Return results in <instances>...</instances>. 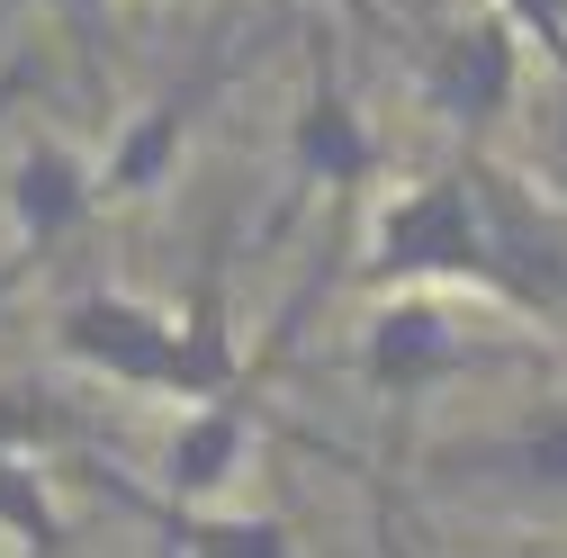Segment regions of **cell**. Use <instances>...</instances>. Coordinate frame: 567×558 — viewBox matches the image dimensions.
Listing matches in <instances>:
<instances>
[{"label":"cell","instance_id":"6da1fadb","mask_svg":"<svg viewBox=\"0 0 567 558\" xmlns=\"http://www.w3.org/2000/svg\"><path fill=\"white\" fill-rule=\"evenodd\" d=\"M396 289H442V298H477L495 316H514V279H505V252L486 235V207H477V180L468 163H433L396 180L370 226H361V252H351V298H396Z\"/></svg>","mask_w":567,"mask_h":558},{"label":"cell","instance_id":"7a4b0ae2","mask_svg":"<svg viewBox=\"0 0 567 558\" xmlns=\"http://www.w3.org/2000/svg\"><path fill=\"white\" fill-rule=\"evenodd\" d=\"M505 316L477 307V298H442V289H396V298H370V324H361V379L388 414H414L433 405L451 379L468 370H514L532 352H549V333H495Z\"/></svg>","mask_w":567,"mask_h":558},{"label":"cell","instance_id":"3957f363","mask_svg":"<svg viewBox=\"0 0 567 558\" xmlns=\"http://www.w3.org/2000/svg\"><path fill=\"white\" fill-rule=\"evenodd\" d=\"M388 145H379V117L361 108V91H351L342 54H333V28L307 19V91H298V117H289V198H279V226L270 244L289 235L316 198L351 207L370 180H379Z\"/></svg>","mask_w":567,"mask_h":558},{"label":"cell","instance_id":"277c9868","mask_svg":"<svg viewBox=\"0 0 567 558\" xmlns=\"http://www.w3.org/2000/svg\"><path fill=\"white\" fill-rule=\"evenodd\" d=\"M523 45L532 37L514 28L505 0H477L468 19H451L414 45V91L451 126V154H495L505 117L523 108Z\"/></svg>","mask_w":567,"mask_h":558},{"label":"cell","instance_id":"5b68a950","mask_svg":"<svg viewBox=\"0 0 567 558\" xmlns=\"http://www.w3.org/2000/svg\"><path fill=\"white\" fill-rule=\"evenodd\" d=\"M54 361L63 370H91L126 396H172L181 405V316L135 298V289H109V279H91V289H73L54 307Z\"/></svg>","mask_w":567,"mask_h":558},{"label":"cell","instance_id":"8992f818","mask_svg":"<svg viewBox=\"0 0 567 558\" xmlns=\"http://www.w3.org/2000/svg\"><path fill=\"white\" fill-rule=\"evenodd\" d=\"M261 54V37H235V45H217V54H198L189 73H172L145 108H135L117 135H109V154L91 163V180H100V207H135V198H154L172 172H181V154H189V135L207 126V108L226 100V82L244 73V63Z\"/></svg>","mask_w":567,"mask_h":558},{"label":"cell","instance_id":"52a82bcc","mask_svg":"<svg viewBox=\"0 0 567 558\" xmlns=\"http://www.w3.org/2000/svg\"><path fill=\"white\" fill-rule=\"evenodd\" d=\"M0 207H10V252H0V298L45 279L63 252H73L109 207H100V180H91V154L63 145V135H28L10 180H0Z\"/></svg>","mask_w":567,"mask_h":558},{"label":"cell","instance_id":"ba28073f","mask_svg":"<svg viewBox=\"0 0 567 558\" xmlns=\"http://www.w3.org/2000/svg\"><path fill=\"white\" fill-rule=\"evenodd\" d=\"M289 333H298V324L279 316L261 352H244V379H235V388L181 405V424H172V442H163V496H172V505H217L226 486H235V468H244V451H252V388L270 379V361H279V342H289Z\"/></svg>","mask_w":567,"mask_h":558},{"label":"cell","instance_id":"9c48e42d","mask_svg":"<svg viewBox=\"0 0 567 558\" xmlns=\"http://www.w3.org/2000/svg\"><path fill=\"white\" fill-rule=\"evenodd\" d=\"M82 468H91L100 496L135 505V514L163 531V558H298L289 514H207V505H172V496H135L109 459H82Z\"/></svg>","mask_w":567,"mask_h":558},{"label":"cell","instance_id":"30bf717a","mask_svg":"<svg viewBox=\"0 0 567 558\" xmlns=\"http://www.w3.org/2000/svg\"><path fill=\"white\" fill-rule=\"evenodd\" d=\"M0 531H10L28 558H63V540H73V523H63L54 477H45L37 451H0Z\"/></svg>","mask_w":567,"mask_h":558},{"label":"cell","instance_id":"8fae6325","mask_svg":"<svg viewBox=\"0 0 567 558\" xmlns=\"http://www.w3.org/2000/svg\"><path fill=\"white\" fill-rule=\"evenodd\" d=\"M45 10L63 19V37H73V54H82V73H100V63H109V0H45Z\"/></svg>","mask_w":567,"mask_h":558},{"label":"cell","instance_id":"7c38bea8","mask_svg":"<svg viewBox=\"0 0 567 558\" xmlns=\"http://www.w3.org/2000/svg\"><path fill=\"white\" fill-rule=\"evenodd\" d=\"M37 82H45V54H37V45H28V54H10V63H0V117H10V108H19V100H28Z\"/></svg>","mask_w":567,"mask_h":558},{"label":"cell","instance_id":"4fadbf2b","mask_svg":"<svg viewBox=\"0 0 567 558\" xmlns=\"http://www.w3.org/2000/svg\"><path fill=\"white\" fill-rule=\"evenodd\" d=\"M333 10L361 28V37H388V10H379V0H333Z\"/></svg>","mask_w":567,"mask_h":558},{"label":"cell","instance_id":"5bb4252c","mask_svg":"<svg viewBox=\"0 0 567 558\" xmlns=\"http://www.w3.org/2000/svg\"><path fill=\"white\" fill-rule=\"evenodd\" d=\"M261 10H289V0H261Z\"/></svg>","mask_w":567,"mask_h":558}]
</instances>
